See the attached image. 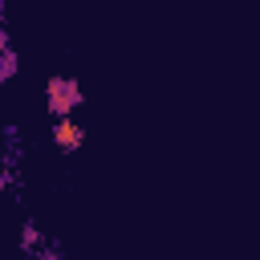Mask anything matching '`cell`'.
I'll return each mask as SVG.
<instances>
[{
  "instance_id": "cell-3",
  "label": "cell",
  "mask_w": 260,
  "mask_h": 260,
  "mask_svg": "<svg viewBox=\"0 0 260 260\" xmlns=\"http://www.w3.org/2000/svg\"><path fill=\"white\" fill-rule=\"evenodd\" d=\"M37 244H41V228L28 219V223L20 228V252H24V256H32V248H37Z\"/></svg>"
},
{
  "instance_id": "cell-5",
  "label": "cell",
  "mask_w": 260,
  "mask_h": 260,
  "mask_svg": "<svg viewBox=\"0 0 260 260\" xmlns=\"http://www.w3.org/2000/svg\"><path fill=\"white\" fill-rule=\"evenodd\" d=\"M32 260H61V252H57V244H49V248H45V252H37Z\"/></svg>"
},
{
  "instance_id": "cell-2",
  "label": "cell",
  "mask_w": 260,
  "mask_h": 260,
  "mask_svg": "<svg viewBox=\"0 0 260 260\" xmlns=\"http://www.w3.org/2000/svg\"><path fill=\"white\" fill-rule=\"evenodd\" d=\"M81 138H85V130H81L73 118H61V122H53V142H57L61 150H77V146H81Z\"/></svg>"
},
{
  "instance_id": "cell-4",
  "label": "cell",
  "mask_w": 260,
  "mask_h": 260,
  "mask_svg": "<svg viewBox=\"0 0 260 260\" xmlns=\"http://www.w3.org/2000/svg\"><path fill=\"white\" fill-rule=\"evenodd\" d=\"M12 73H16V53L4 49V53H0V81H8Z\"/></svg>"
},
{
  "instance_id": "cell-1",
  "label": "cell",
  "mask_w": 260,
  "mask_h": 260,
  "mask_svg": "<svg viewBox=\"0 0 260 260\" xmlns=\"http://www.w3.org/2000/svg\"><path fill=\"white\" fill-rule=\"evenodd\" d=\"M45 93H49V110H53V118L61 122V118H69V110L81 102V85L73 81V77H65V73H53L49 77V85H45Z\"/></svg>"
}]
</instances>
